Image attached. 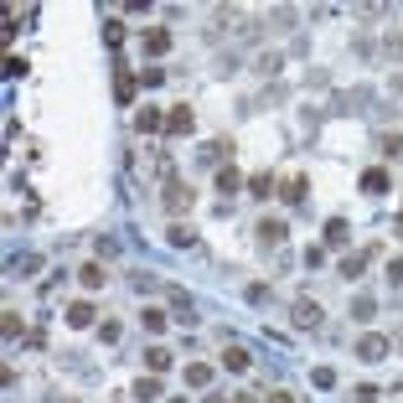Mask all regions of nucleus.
I'll use <instances>...</instances> for the list:
<instances>
[{"mask_svg": "<svg viewBox=\"0 0 403 403\" xmlns=\"http://www.w3.org/2000/svg\"><path fill=\"white\" fill-rule=\"evenodd\" d=\"M140 362H145V372H150V378H166V372H171V352H166V346H150V352L145 357H140Z\"/></svg>", "mask_w": 403, "mask_h": 403, "instance_id": "39448f33", "label": "nucleus"}, {"mask_svg": "<svg viewBox=\"0 0 403 403\" xmlns=\"http://www.w3.org/2000/svg\"><path fill=\"white\" fill-rule=\"evenodd\" d=\"M372 310H378V305H372V300H367V295H357V300H352V316H357V321H367V316H372Z\"/></svg>", "mask_w": 403, "mask_h": 403, "instance_id": "cd10ccee", "label": "nucleus"}, {"mask_svg": "<svg viewBox=\"0 0 403 403\" xmlns=\"http://www.w3.org/2000/svg\"><path fill=\"white\" fill-rule=\"evenodd\" d=\"M197 129V114H191V103H176V109H166V135H191Z\"/></svg>", "mask_w": 403, "mask_h": 403, "instance_id": "f03ea898", "label": "nucleus"}, {"mask_svg": "<svg viewBox=\"0 0 403 403\" xmlns=\"http://www.w3.org/2000/svg\"><path fill=\"white\" fill-rule=\"evenodd\" d=\"M290 321H295V326H300V331H316V326H321V321H326V316H321V305L310 300V295H300V300L290 305Z\"/></svg>", "mask_w": 403, "mask_h": 403, "instance_id": "f257e3e1", "label": "nucleus"}, {"mask_svg": "<svg viewBox=\"0 0 403 403\" xmlns=\"http://www.w3.org/2000/svg\"><path fill=\"white\" fill-rule=\"evenodd\" d=\"M223 367H228V372H249V367H254L249 346H238V342H233V346H223Z\"/></svg>", "mask_w": 403, "mask_h": 403, "instance_id": "6e6552de", "label": "nucleus"}, {"mask_svg": "<svg viewBox=\"0 0 403 403\" xmlns=\"http://www.w3.org/2000/svg\"><path fill=\"white\" fill-rule=\"evenodd\" d=\"M166 238H171V249H191V243H197V233H191L186 223H171V228H166Z\"/></svg>", "mask_w": 403, "mask_h": 403, "instance_id": "a211bd4d", "label": "nucleus"}, {"mask_svg": "<svg viewBox=\"0 0 403 403\" xmlns=\"http://www.w3.org/2000/svg\"><path fill=\"white\" fill-rule=\"evenodd\" d=\"M140 47H145L150 57H161V52L171 47V31H166V26H150V31H140Z\"/></svg>", "mask_w": 403, "mask_h": 403, "instance_id": "423d86ee", "label": "nucleus"}, {"mask_svg": "<svg viewBox=\"0 0 403 403\" xmlns=\"http://www.w3.org/2000/svg\"><path fill=\"white\" fill-rule=\"evenodd\" d=\"M129 393H135L140 403H161V378H140L135 388H129Z\"/></svg>", "mask_w": 403, "mask_h": 403, "instance_id": "f3484780", "label": "nucleus"}, {"mask_svg": "<svg viewBox=\"0 0 403 403\" xmlns=\"http://www.w3.org/2000/svg\"><path fill=\"white\" fill-rule=\"evenodd\" d=\"M357 403H378V393H372V388H357Z\"/></svg>", "mask_w": 403, "mask_h": 403, "instance_id": "72a5a7b5", "label": "nucleus"}, {"mask_svg": "<svg viewBox=\"0 0 403 403\" xmlns=\"http://www.w3.org/2000/svg\"><path fill=\"white\" fill-rule=\"evenodd\" d=\"M26 73H31V62H26V57H6V78H26Z\"/></svg>", "mask_w": 403, "mask_h": 403, "instance_id": "a878e982", "label": "nucleus"}, {"mask_svg": "<svg viewBox=\"0 0 403 403\" xmlns=\"http://www.w3.org/2000/svg\"><path fill=\"white\" fill-rule=\"evenodd\" d=\"M98 342H103V346H119V321H103V326H98Z\"/></svg>", "mask_w": 403, "mask_h": 403, "instance_id": "b1692460", "label": "nucleus"}, {"mask_svg": "<svg viewBox=\"0 0 403 403\" xmlns=\"http://www.w3.org/2000/svg\"><path fill=\"white\" fill-rule=\"evenodd\" d=\"M140 326H145L150 336H161L166 326H171V316H166V310H161V305H145V310H140Z\"/></svg>", "mask_w": 403, "mask_h": 403, "instance_id": "9d476101", "label": "nucleus"}, {"mask_svg": "<svg viewBox=\"0 0 403 403\" xmlns=\"http://www.w3.org/2000/svg\"><path fill=\"white\" fill-rule=\"evenodd\" d=\"M191 202H197V191H191L186 181H166V207H171V212H186Z\"/></svg>", "mask_w": 403, "mask_h": 403, "instance_id": "7ed1b4c3", "label": "nucleus"}, {"mask_svg": "<svg viewBox=\"0 0 403 403\" xmlns=\"http://www.w3.org/2000/svg\"><path fill=\"white\" fill-rule=\"evenodd\" d=\"M78 284H83V290H103V284H109V274H103V264H98V258L78 269Z\"/></svg>", "mask_w": 403, "mask_h": 403, "instance_id": "f8f14e48", "label": "nucleus"}, {"mask_svg": "<svg viewBox=\"0 0 403 403\" xmlns=\"http://www.w3.org/2000/svg\"><path fill=\"white\" fill-rule=\"evenodd\" d=\"M383 150L388 155H403V135H383Z\"/></svg>", "mask_w": 403, "mask_h": 403, "instance_id": "7c9ffc66", "label": "nucleus"}, {"mask_svg": "<svg viewBox=\"0 0 403 403\" xmlns=\"http://www.w3.org/2000/svg\"><path fill=\"white\" fill-rule=\"evenodd\" d=\"M186 383L191 388H207V383H212V367H207V362H186Z\"/></svg>", "mask_w": 403, "mask_h": 403, "instance_id": "aec40b11", "label": "nucleus"}, {"mask_svg": "<svg viewBox=\"0 0 403 403\" xmlns=\"http://www.w3.org/2000/svg\"><path fill=\"white\" fill-rule=\"evenodd\" d=\"M249 191H254L258 202H269V197H274V171H258V176H249Z\"/></svg>", "mask_w": 403, "mask_h": 403, "instance_id": "2eb2a0df", "label": "nucleus"}, {"mask_svg": "<svg viewBox=\"0 0 403 403\" xmlns=\"http://www.w3.org/2000/svg\"><path fill=\"white\" fill-rule=\"evenodd\" d=\"M103 42L119 52V47H124V26H119V21H109V26H103Z\"/></svg>", "mask_w": 403, "mask_h": 403, "instance_id": "5701e85b", "label": "nucleus"}, {"mask_svg": "<svg viewBox=\"0 0 403 403\" xmlns=\"http://www.w3.org/2000/svg\"><path fill=\"white\" fill-rule=\"evenodd\" d=\"M388 279L403 284V254H398V258H388Z\"/></svg>", "mask_w": 403, "mask_h": 403, "instance_id": "c756f323", "label": "nucleus"}, {"mask_svg": "<svg viewBox=\"0 0 403 403\" xmlns=\"http://www.w3.org/2000/svg\"><path fill=\"white\" fill-rule=\"evenodd\" d=\"M135 129H140V135H161V129H166V114H161V109H140V114H135Z\"/></svg>", "mask_w": 403, "mask_h": 403, "instance_id": "9b49d317", "label": "nucleus"}, {"mask_svg": "<svg viewBox=\"0 0 403 403\" xmlns=\"http://www.w3.org/2000/svg\"><path fill=\"white\" fill-rule=\"evenodd\" d=\"M305 191H310L305 176H290V181H284V202H305Z\"/></svg>", "mask_w": 403, "mask_h": 403, "instance_id": "412c9836", "label": "nucleus"}, {"mask_svg": "<svg viewBox=\"0 0 403 403\" xmlns=\"http://www.w3.org/2000/svg\"><path fill=\"white\" fill-rule=\"evenodd\" d=\"M166 403H186V398H166Z\"/></svg>", "mask_w": 403, "mask_h": 403, "instance_id": "c9c22d12", "label": "nucleus"}, {"mask_svg": "<svg viewBox=\"0 0 403 403\" xmlns=\"http://www.w3.org/2000/svg\"><path fill=\"white\" fill-rule=\"evenodd\" d=\"M161 83H166L161 68H145V73H140V88H161Z\"/></svg>", "mask_w": 403, "mask_h": 403, "instance_id": "bb28decb", "label": "nucleus"}, {"mask_svg": "<svg viewBox=\"0 0 403 403\" xmlns=\"http://www.w3.org/2000/svg\"><path fill=\"white\" fill-rule=\"evenodd\" d=\"M135 88H140V78H129V68H114V98L129 103V98H135Z\"/></svg>", "mask_w": 403, "mask_h": 403, "instance_id": "ddd939ff", "label": "nucleus"}, {"mask_svg": "<svg viewBox=\"0 0 403 403\" xmlns=\"http://www.w3.org/2000/svg\"><path fill=\"white\" fill-rule=\"evenodd\" d=\"M321 243H326V249L346 243V223H342V217H331V223H326V238H321Z\"/></svg>", "mask_w": 403, "mask_h": 403, "instance_id": "4be33fe9", "label": "nucleus"}, {"mask_svg": "<svg viewBox=\"0 0 403 403\" xmlns=\"http://www.w3.org/2000/svg\"><path fill=\"white\" fill-rule=\"evenodd\" d=\"M68 326H73V331L94 326V305H88V300H73V305H68Z\"/></svg>", "mask_w": 403, "mask_h": 403, "instance_id": "4468645a", "label": "nucleus"}, {"mask_svg": "<svg viewBox=\"0 0 403 403\" xmlns=\"http://www.w3.org/2000/svg\"><path fill=\"white\" fill-rule=\"evenodd\" d=\"M284 238H290V228H284V223H274V217L258 223V243H264V249H274V243H284Z\"/></svg>", "mask_w": 403, "mask_h": 403, "instance_id": "1a4fd4ad", "label": "nucleus"}, {"mask_svg": "<svg viewBox=\"0 0 403 403\" xmlns=\"http://www.w3.org/2000/svg\"><path fill=\"white\" fill-rule=\"evenodd\" d=\"M0 331H6L10 342H16V336H21V316H16V310H6V316H0Z\"/></svg>", "mask_w": 403, "mask_h": 403, "instance_id": "393cba45", "label": "nucleus"}, {"mask_svg": "<svg viewBox=\"0 0 403 403\" xmlns=\"http://www.w3.org/2000/svg\"><path fill=\"white\" fill-rule=\"evenodd\" d=\"M258 403H295V398L284 393V388H274V393H269V398H258Z\"/></svg>", "mask_w": 403, "mask_h": 403, "instance_id": "473e14b6", "label": "nucleus"}, {"mask_svg": "<svg viewBox=\"0 0 403 403\" xmlns=\"http://www.w3.org/2000/svg\"><path fill=\"white\" fill-rule=\"evenodd\" d=\"M233 403H258V398H249V393H238V398H233Z\"/></svg>", "mask_w": 403, "mask_h": 403, "instance_id": "f704fd0d", "label": "nucleus"}, {"mask_svg": "<svg viewBox=\"0 0 403 403\" xmlns=\"http://www.w3.org/2000/svg\"><path fill=\"white\" fill-rule=\"evenodd\" d=\"M362 191H372V197L388 191V171H383V166H367V171H362Z\"/></svg>", "mask_w": 403, "mask_h": 403, "instance_id": "dca6fc26", "label": "nucleus"}, {"mask_svg": "<svg viewBox=\"0 0 403 403\" xmlns=\"http://www.w3.org/2000/svg\"><path fill=\"white\" fill-rule=\"evenodd\" d=\"M321 258H326V243H310V249H305V264H310V269H316V264H321Z\"/></svg>", "mask_w": 403, "mask_h": 403, "instance_id": "c85d7f7f", "label": "nucleus"}, {"mask_svg": "<svg viewBox=\"0 0 403 403\" xmlns=\"http://www.w3.org/2000/svg\"><path fill=\"white\" fill-rule=\"evenodd\" d=\"M357 357H362V362H383V357H388V336L367 331V336L357 342Z\"/></svg>", "mask_w": 403, "mask_h": 403, "instance_id": "20e7f679", "label": "nucleus"}, {"mask_svg": "<svg viewBox=\"0 0 403 403\" xmlns=\"http://www.w3.org/2000/svg\"><path fill=\"white\" fill-rule=\"evenodd\" d=\"M249 186V176L238 171V166H223V171H217V191H223V197H233V191H243Z\"/></svg>", "mask_w": 403, "mask_h": 403, "instance_id": "0eeeda50", "label": "nucleus"}, {"mask_svg": "<svg viewBox=\"0 0 403 403\" xmlns=\"http://www.w3.org/2000/svg\"><path fill=\"white\" fill-rule=\"evenodd\" d=\"M316 388H336V372L331 367H316Z\"/></svg>", "mask_w": 403, "mask_h": 403, "instance_id": "2f4dec72", "label": "nucleus"}, {"mask_svg": "<svg viewBox=\"0 0 403 403\" xmlns=\"http://www.w3.org/2000/svg\"><path fill=\"white\" fill-rule=\"evenodd\" d=\"M362 269H367V249H362V254H346V258H342V279H362Z\"/></svg>", "mask_w": 403, "mask_h": 403, "instance_id": "6ab92c4d", "label": "nucleus"}]
</instances>
